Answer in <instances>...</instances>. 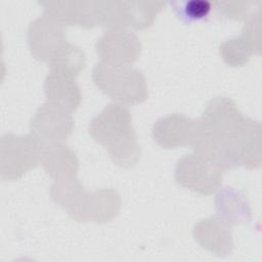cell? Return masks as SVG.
<instances>
[{
	"mask_svg": "<svg viewBox=\"0 0 262 262\" xmlns=\"http://www.w3.org/2000/svg\"><path fill=\"white\" fill-rule=\"evenodd\" d=\"M45 144L33 133H5L0 139V175L14 180L41 163Z\"/></svg>",
	"mask_w": 262,
	"mask_h": 262,
	"instance_id": "cell-4",
	"label": "cell"
},
{
	"mask_svg": "<svg viewBox=\"0 0 262 262\" xmlns=\"http://www.w3.org/2000/svg\"><path fill=\"white\" fill-rule=\"evenodd\" d=\"M30 126L31 133L43 143L62 142L73 131L74 117L66 107L46 100L35 112Z\"/></svg>",
	"mask_w": 262,
	"mask_h": 262,
	"instance_id": "cell-8",
	"label": "cell"
},
{
	"mask_svg": "<svg viewBox=\"0 0 262 262\" xmlns=\"http://www.w3.org/2000/svg\"><path fill=\"white\" fill-rule=\"evenodd\" d=\"M41 164L46 173L54 180L75 177L79 168L76 152L62 142L46 144L42 152Z\"/></svg>",
	"mask_w": 262,
	"mask_h": 262,
	"instance_id": "cell-15",
	"label": "cell"
},
{
	"mask_svg": "<svg viewBox=\"0 0 262 262\" xmlns=\"http://www.w3.org/2000/svg\"><path fill=\"white\" fill-rule=\"evenodd\" d=\"M44 92L48 101L57 103L70 112L76 111L82 100L76 76L57 70H50L44 80Z\"/></svg>",
	"mask_w": 262,
	"mask_h": 262,
	"instance_id": "cell-14",
	"label": "cell"
},
{
	"mask_svg": "<svg viewBox=\"0 0 262 262\" xmlns=\"http://www.w3.org/2000/svg\"><path fill=\"white\" fill-rule=\"evenodd\" d=\"M92 80L103 93L122 104L141 103L148 96L143 73L131 64L99 60L92 69Z\"/></svg>",
	"mask_w": 262,
	"mask_h": 262,
	"instance_id": "cell-3",
	"label": "cell"
},
{
	"mask_svg": "<svg viewBox=\"0 0 262 262\" xmlns=\"http://www.w3.org/2000/svg\"><path fill=\"white\" fill-rule=\"evenodd\" d=\"M170 5L176 15L185 23L205 19L209 16L213 9L212 2L206 0H185V1H170Z\"/></svg>",
	"mask_w": 262,
	"mask_h": 262,
	"instance_id": "cell-18",
	"label": "cell"
},
{
	"mask_svg": "<svg viewBox=\"0 0 262 262\" xmlns=\"http://www.w3.org/2000/svg\"><path fill=\"white\" fill-rule=\"evenodd\" d=\"M231 227L232 225L216 214L198 221L193 225L192 233L202 248L218 257H226L234 247Z\"/></svg>",
	"mask_w": 262,
	"mask_h": 262,
	"instance_id": "cell-11",
	"label": "cell"
},
{
	"mask_svg": "<svg viewBox=\"0 0 262 262\" xmlns=\"http://www.w3.org/2000/svg\"><path fill=\"white\" fill-rule=\"evenodd\" d=\"M260 9H258L247 17L238 36L228 38L220 44V54L227 64L242 67L249 61L252 54L260 53Z\"/></svg>",
	"mask_w": 262,
	"mask_h": 262,
	"instance_id": "cell-9",
	"label": "cell"
},
{
	"mask_svg": "<svg viewBox=\"0 0 262 262\" xmlns=\"http://www.w3.org/2000/svg\"><path fill=\"white\" fill-rule=\"evenodd\" d=\"M215 11L218 15H222L231 19H245L253 11L255 6L254 2H228V1H216L212 3Z\"/></svg>",
	"mask_w": 262,
	"mask_h": 262,
	"instance_id": "cell-19",
	"label": "cell"
},
{
	"mask_svg": "<svg viewBox=\"0 0 262 262\" xmlns=\"http://www.w3.org/2000/svg\"><path fill=\"white\" fill-rule=\"evenodd\" d=\"M44 14L62 26L92 28L97 25L93 0H57L39 1Z\"/></svg>",
	"mask_w": 262,
	"mask_h": 262,
	"instance_id": "cell-13",
	"label": "cell"
},
{
	"mask_svg": "<svg viewBox=\"0 0 262 262\" xmlns=\"http://www.w3.org/2000/svg\"><path fill=\"white\" fill-rule=\"evenodd\" d=\"M28 43L33 57L48 63L49 68L57 64L74 48V44L67 40L63 26L45 14L29 24Z\"/></svg>",
	"mask_w": 262,
	"mask_h": 262,
	"instance_id": "cell-5",
	"label": "cell"
},
{
	"mask_svg": "<svg viewBox=\"0 0 262 262\" xmlns=\"http://www.w3.org/2000/svg\"><path fill=\"white\" fill-rule=\"evenodd\" d=\"M165 5L163 1H128L129 26L136 30L149 27Z\"/></svg>",
	"mask_w": 262,
	"mask_h": 262,
	"instance_id": "cell-17",
	"label": "cell"
},
{
	"mask_svg": "<svg viewBox=\"0 0 262 262\" xmlns=\"http://www.w3.org/2000/svg\"><path fill=\"white\" fill-rule=\"evenodd\" d=\"M76 205L68 212L75 220L104 223L115 218L121 208V196L115 188H100L93 191L84 189Z\"/></svg>",
	"mask_w": 262,
	"mask_h": 262,
	"instance_id": "cell-7",
	"label": "cell"
},
{
	"mask_svg": "<svg viewBox=\"0 0 262 262\" xmlns=\"http://www.w3.org/2000/svg\"><path fill=\"white\" fill-rule=\"evenodd\" d=\"M139 38L126 28H114L104 32L95 43V50L100 60L131 64L141 52Z\"/></svg>",
	"mask_w": 262,
	"mask_h": 262,
	"instance_id": "cell-10",
	"label": "cell"
},
{
	"mask_svg": "<svg viewBox=\"0 0 262 262\" xmlns=\"http://www.w3.org/2000/svg\"><path fill=\"white\" fill-rule=\"evenodd\" d=\"M222 174L216 164L194 150L180 158L175 166L176 182L201 194L217 190L222 183Z\"/></svg>",
	"mask_w": 262,
	"mask_h": 262,
	"instance_id": "cell-6",
	"label": "cell"
},
{
	"mask_svg": "<svg viewBox=\"0 0 262 262\" xmlns=\"http://www.w3.org/2000/svg\"><path fill=\"white\" fill-rule=\"evenodd\" d=\"M251 118L228 96L212 98L196 122L191 148L222 171L241 166V155Z\"/></svg>",
	"mask_w": 262,
	"mask_h": 262,
	"instance_id": "cell-1",
	"label": "cell"
},
{
	"mask_svg": "<svg viewBox=\"0 0 262 262\" xmlns=\"http://www.w3.org/2000/svg\"><path fill=\"white\" fill-rule=\"evenodd\" d=\"M91 137L106 146L113 162L123 168L134 166L141 154L129 108L122 103L105 105L89 123Z\"/></svg>",
	"mask_w": 262,
	"mask_h": 262,
	"instance_id": "cell-2",
	"label": "cell"
},
{
	"mask_svg": "<svg viewBox=\"0 0 262 262\" xmlns=\"http://www.w3.org/2000/svg\"><path fill=\"white\" fill-rule=\"evenodd\" d=\"M196 122L183 114L174 113L155 122L151 128L154 140L165 148L191 145Z\"/></svg>",
	"mask_w": 262,
	"mask_h": 262,
	"instance_id": "cell-12",
	"label": "cell"
},
{
	"mask_svg": "<svg viewBox=\"0 0 262 262\" xmlns=\"http://www.w3.org/2000/svg\"><path fill=\"white\" fill-rule=\"evenodd\" d=\"M217 214L230 225L248 223L251 220L250 204L245 194L233 188H222L215 198Z\"/></svg>",
	"mask_w": 262,
	"mask_h": 262,
	"instance_id": "cell-16",
	"label": "cell"
}]
</instances>
